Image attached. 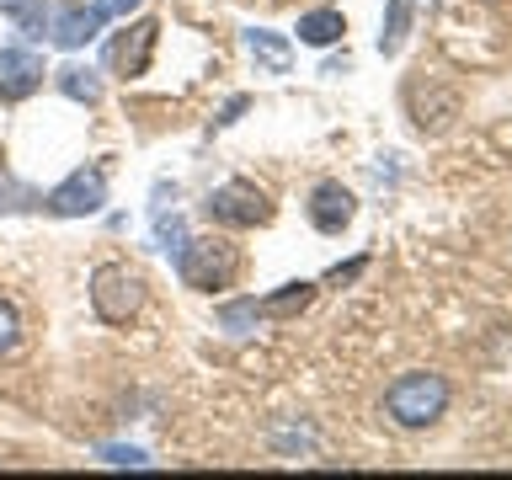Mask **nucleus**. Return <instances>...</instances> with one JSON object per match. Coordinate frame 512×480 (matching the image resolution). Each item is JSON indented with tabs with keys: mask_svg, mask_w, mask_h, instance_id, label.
Listing matches in <instances>:
<instances>
[{
	"mask_svg": "<svg viewBox=\"0 0 512 480\" xmlns=\"http://www.w3.org/2000/svg\"><path fill=\"white\" fill-rule=\"evenodd\" d=\"M443 411H448V379L427 374V368H411V374H400L390 390H384V416L406 432L432 427Z\"/></svg>",
	"mask_w": 512,
	"mask_h": 480,
	"instance_id": "1",
	"label": "nucleus"
},
{
	"mask_svg": "<svg viewBox=\"0 0 512 480\" xmlns=\"http://www.w3.org/2000/svg\"><path fill=\"white\" fill-rule=\"evenodd\" d=\"M235 272H240V251L219 235H198V240H187V246L176 251V278H182L187 288H198V294L230 288Z\"/></svg>",
	"mask_w": 512,
	"mask_h": 480,
	"instance_id": "2",
	"label": "nucleus"
},
{
	"mask_svg": "<svg viewBox=\"0 0 512 480\" xmlns=\"http://www.w3.org/2000/svg\"><path fill=\"white\" fill-rule=\"evenodd\" d=\"M139 304H144V283L128 267L107 262V267L91 272V310H96V320H107V326H128V320L139 315Z\"/></svg>",
	"mask_w": 512,
	"mask_h": 480,
	"instance_id": "3",
	"label": "nucleus"
},
{
	"mask_svg": "<svg viewBox=\"0 0 512 480\" xmlns=\"http://www.w3.org/2000/svg\"><path fill=\"white\" fill-rule=\"evenodd\" d=\"M208 219L224 224V230H256V224H272V203L256 182H224L208 192Z\"/></svg>",
	"mask_w": 512,
	"mask_h": 480,
	"instance_id": "4",
	"label": "nucleus"
},
{
	"mask_svg": "<svg viewBox=\"0 0 512 480\" xmlns=\"http://www.w3.org/2000/svg\"><path fill=\"white\" fill-rule=\"evenodd\" d=\"M102 203H107V171H96V166H91V171L80 166V171L64 176L54 192H43V208H48L54 219H86V214H96Z\"/></svg>",
	"mask_w": 512,
	"mask_h": 480,
	"instance_id": "5",
	"label": "nucleus"
},
{
	"mask_svg": "<svg viewBox=\"0 0 512 480\" xmlns=\"http://www.w3.org/2000/svg\"><path fill=\"white\" fill-rule=\"evenodd\" d=\"M102 22H107V16L96 6H86V0H59L54 22H48V43L64 48V54H75V48H86L96 32H102Z\"/></svg>",
	"mask_w": 512,
	"mask_h": 480,
	"instance_id": "6",
	"label": "nucleus"
},
{
	"mask_svg": "<svg viewBox=\"0 0 512 480\" xmlns=\"http://www.w3.org/2000/svg\"><path fill=\"white\" fill-rule=\"evenodd\" d=\"M155 38H160V22H134L128 32H118V38L107 43V70L134 80L150 70V54H155Z\"/></svg>",
	"mask_w": 512,
	"mask_h": 480,
	"instance_id": "7",
	"label": "nucleus"
},
{
	"mask_svg": "<svg viewBox=\"0 0 512 480\" xmlns=\"http://www.w3.org/2000/svg\"><path fill=\"white\" fill-rule=\"evenodd\" d=\"M43 75L48 64L43 54H32V48H0V102H27L32 91H43Z\"/></svg>",
	"mask_w": 512,
	"mask_h": 480,
	"instance_id": "8",
	"label": "nucleus"
},
{
	"mask_svg": "<svg viewBox=\"0 0 512 480\" xmlns=\"http://www.w3.org/2000/svg\"><path fill=\"white\" fill-rule=\"evenodd\" d=\"M352 214H358V198H352V187H342V182H320L315 192H310V224L320 235H342L347 224H352Z\"/></svg>",
	"mask_w": 512,
	"mask_h": 480,
	"instance_id": "9",
	"label": "nucleus"
},
{
	"mask_svg": "<svg viewBox=\"0 0 512 480\" xmlns=\"http://www.w3.org/2000/svg\"><path fill=\"white\" fill-rule=\"evenodd\" d=\"M54 86L70 96V102H80V107H96V102H102V75H96L91 64H75V59L59 64V70H54Z\"/></svg>",
	"mask_w": 512,
	"mask_h": 480,
	"instance_id": "10",
	"label": "nucleus"
},
{
	"mask_svg": "<svg viewBox=\"0 0 512 480\" xmlns=\"http://www.w3.org/2000/svg\"><path fill=\"white\" fill-rule=\"evenodd\" d=\"M411 16H416V0H390V11H384V32H379V54L384 59H395L400 48H406Z\"/></svg>",
	"mask_w": 512,
	"mask_h": 480,
	"instance_id": "11",
	"label": "nucleus"
},
{
	"mask_svg": "<svg viewBox=\"0 0 512 480\" xmlns=\"http://www.w3.org/2000/svg\"><path fill=\"white\" fill-rule=\"evenodd\" d=\"M246 48L267 64L272 75H283V70H288V59H294L288 38H283V32H272V27H251V32H246Z\"/></svg>",
	"mask_w": 512,
	"mask_h": 480,
	"instance_id": "12",
	"label": "nucleus"
},
{
	"mask_svg": "<svg viewBox=\"0 0 512 480\" xmlns=\"http://www.w3.org/2000/svg\"><path fill=\"white\" fill-rule=\"evenodd\" d=\"M342 11H310V16H299V43H310V48H331V43H342Z\"/></svg>",
	"mask_w": 512,
	"mask_h": 480,
	"instance_id": "13",
	"label": "nucleus"
},
{
	"mask_svg": "<svg viewBox=\"0 0 512 480\" xmlns=\"http://www.w3.org/2000/svg\"><path fill=\"white\" fill-rule=\"evenodd\" d=\"M315 288H320V283H283L272 299H262V315H272V320H288V315L310 310V304H315Z\"/></svg>",
	"mask_w": 512,
	"mask_h": 480,
	"instance_id": "14",
	"label": "nucleus"
},
{
	"mask_svg": "<svg viewBox=\"0 0 512 480\" xmlns=\"http://www.w3.org/2000/svg\"><path fill=\"white\" fill-rule=\"evenodd\" d=\"M214 320H219V331H230V336H251L256 320H262V304L256 299H224L214 310Z\"/></svg>",
	"mask_w": 512,
	"mask_h": 480,
	"instance_id": "15",
	"label": "nucleus"
},
{
	"mask_svg": "<svg viewBox=\"0 0 512 480\" xmlns=\"http://www.w3.org/2000/svg\"><path fill=\"white\" fill-rule=\"evenodd\" d=\"M150 214H155V246L166 251V256H176V251L187 246V224H182V214H176V208H171V219H166V208H150Z\"/></svg>",
	"mask_w": 512,
	"mask_h": 480,
	"instance_id": "16",
	"label": "nucleus"
},
{
	"mask_svg": "<svg viewBox=\"0 0 512 480\" xmlns=\"http://www.w3.org/2000/svg\"><path fill=\"white\" fill-rule=\"evenodd\" d=\"M38 203H43V192L11 182V176L0 171V208H6V214H27V208H38Z\"/></svg>",
	"mask_w": 512,
	"mask_h": 480,
	"instance_id": "17",
	"label": "nucleus"
},
{
	"mask_svg": "<svg viewBox=\"0 0 512 480\" xmlns=\"http://www.w3.org/2000/svg\"><path fill=\"white\" fill-rule=\"evenodd\" d=\"M96 459L112 464V470H144V464H150V454H144V448H134V443H107Z\"/></svg>",
	"mask_w": 512,
	"mask_h": 480,
	"instance_id": "18",
	"label": "nucleus"
},
{
	"mask_svg": "<svg viewBox=\"0 0 512 480\" xmlns=\"http://www.w3.org/2000/svg\"><path fill=\"white\" fill-rule=\"evenodd\" d=\"M16 342H22V320H16V310L0 299V358H6V352H16Z\"/></svg>",
	"mask_w": 512,
	"mask_h": 480,
	"instance_id": "19",
	"label": "nucleus"
},
{
	"mask_svg": "<svg viewBox=\"0 0 512 480\" xmlns=\"http://www.w3.org/2000/svg\"><path fill=\"white\" fill-rule=\"evenodd\" d=\"M91 6L102 11V16H128V11H139L144 0H91Z\"/></svg>",
	"mask_w": 512,
	"mask_h": 480,
	"instance_id": "20",
	"label": "nucleus"
},
{
	"mask_svg": "<svg viewBox=\"0 0 512 480\" xmlns=\"http://www.w3.org/2000/svg\"><path fill=\"white\" fill-rule=\"evenodd\" d=\"M246 107H251V96H230V102H224V112H219L214 123H219V128H230V123H235V118H240V112H246Z\"/></svg>",
	"mask_w": 512,
	"mask_h": 480,
	"instance_id": "21",
	"label": "nucleus"
},
{
	"mask_svg": "<svg viewBox=\"0 0 512 480\" xmlns=\"http://www.w3.org/2000/svg\"><path fill=\"white\" fill-rule=\"evenodd\" d=\"M358 272H363V256H358V262H347V267H336L326 283H336V288H342V283H352V278H358Z\"/></svg>",
	"mask_w": 512,
	"mask_h": 480,
	"instance_id": "22",
	"label": "nucleus"
},
{
	"mask_svg": "<svg viewBox=\"0 0 512 480\" xmlns=\"http://www.w3.org/2000/svg\"><path fill=\"white\" fill-rule=\"evenodd\" d=\"M0 171H6V150H0Z\"/></svg>",
	"mask_w": 512,
	"mask_h": 480,
	"instance_id": "23",
	"label": "nucleus"
}]
</instances>
